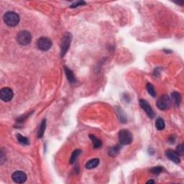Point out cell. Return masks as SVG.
<instances>
[{"instance_id":"8992f818","label":"cell","mask_w":184,"mask_h":184,"mask_svg":"<svg viewBox=\"0 0 184 184\" xmlns=\"http://www.w3.org/2000/svg\"><path fill=\"white\" fill-rule=\"evenodd\" d=\"M37 46L40 51H48L52 47V41L46 37H42L37 42Z\"/></svg>"},{"instance_id":"4fadbf2b","label":"cell","mask_w":184,"mask_h":184,"mask_svg":"<svg viewBox=\"0 0 184 184\" xmlns=\"http://www.w3.org/2000/svg\"><path fill=\"white\" fill-rule=\"evenodd\" d=\"M171 98H172V100L173 103L175 104V105L178 106L181 104V96L178 93V91H173L171 94Z\"/></svg>"},{"instance_id":"7c38bea8","label":"cell","mask_w":184,"mask_h":184,"mask_svg":"<svg viewBox=\"0 0 184 184\" xmlns=\"http://www.w3.org/2000/svg\"><path fill=\"white\" fill-rule=\"evenodd\" d=\"M121 150V147L119 145H115V146L112 147V148H109L108 154L111 157H116L119 153V151Z\"/></svg>"},{"instance_id":"277c9868","label":"cell","mask_w":184,"mask_h":184,"mask_svg":"<svg viewBox=\"0 0 184 184\" xmlns=\"http://www.w3.org/2000/svg\"><path fill=\"white\" fill-rule=\"evenodd\" d=\"M119 144L126 145L131 144L132 142V135L130 130L123 129L119 132L118 134Z\"/></svg>"},{"instance_id":"603a6c76","label":"cell","mask_w":184,"mask_h":184,"mask_svg":"<svg viewBox=\"0 0 184 184\" xmlns=\"http://www.w3.org/2000/svg\"><path fill=\"white\" fill-rule=\"evenodd\" d=\"M176 152H177L178 155H183V152H184V148H183V145L181 144L180 145H178L177 147V148H176Z\"/></svg>"},{"instance_id":"5bb4252c","label":"cell","mask_w":184,"mask_h":184,"mask_svg":"<svg viewBox=\"0 0 184 184\" xmlns=\"http://www.w3.org/2000/svg\"><path fill=\"white\" fill-rule=\"evenodd\" d=\"M99 164V159L98 158H94V159L90 160L86 163V168L87 169H92L95 168L96 167H97Z\"/></svg>"},{"instance_id":"d6986e66","label":"cell","mask_w":184,"mask_h":184,"mask_svg":"<svg viewBox=\"0 0 184 184\" xmlns=\"http://www.w3.org/2000/svg\"><path fill=\"white\" fill-rule=\"evenodd\" d=\"M17 140L20 144L27 145L30 144V140H28V138L26 137H24V136L21 135L20 134L17 135Z\"/></svg>"},{"instance_id":"9c48e42d","label":"cell","mask_w":184,"mask_h":184,"mask_svg":"<svg viewBox=\"0 0 184 184\" xmlns=\"http://www.w3.org/2000/svg\"><path fill=\"white\" fill-rule=\"evenodd\" d=\"M12 179L17 183H23L26 181L27 175L23 171H15L12 175Z\"/></svg>"},{"instance_id":"ba28073f","label":"cell","mask_w":184,"mask_h":184,"mask_svg":"<svg viewBox=\"0 0 184 184\" xmlns=\"http://www.w3.org/2000/svg\"><path fill=\"white\" fill-rule=\"evenodd\" d=\"M140 106H141V108L145 112V113L147 114V115L148 116V117L150 118H154L155 117V112L151 107V106L149 104V103L147 102L145 99H140Z\"/></svg>"},{"instance_id":"30bf717a","label":"cell","mask_w":184,"mask_h":184,"mask_svg":"<svg viewBox=\"0 0 184 184\" xmlns=\"http://www.w3.org/2000/svg\"><path fill=\"white\" fill-rule=\"evenodd\" d=\"M165 155L166 157L168 158L169 160L171 161H173V163L178 164V163H181V159H180L179 155H178L177 152L176 151H173V150H167L165 152Z\"/></svg>"},{"instance_id":"e0dca14e","label":"cell","mask_w":184,"mask_h":184,"mask_svg":"<svg viewBox=\"0 0 184 184\" xmlns=\"http://www.w3.org/2000/svg\"><path fill=\"white\" fill-rule=\"evenodd\" d=\"M81 150H80V149H77L75 151H73L72 155H71V159H70V163L71 164H73L76 162L77 158L78 157L79 155L81 153Z\"/></svg>"},{"instance_id":"7402d4cb","label":"cell","mask_w":184,"mask_h":184,"mask_svg":"<svg viewBox=\"0 0 184 184\" xmlns=\"http://www.w3.org/2000/svg\"><path fill=\"white\" fill-rule=\"evenodd\" d=\"M163 166H155L150 169V172H151L152 174L155 175H158L161 173L163 172Z\"/></svg>"},{"instance_id":"6da1fadb","label":"cell","mask_w":184,"mask_h":184,"mask_svg":"<svg viewBox=\"0 0 184 184\" xmlns=\"http://www.w3.org/2000/svg\"><path fill=\"white\" fill-rule=\"evenodd\" d=\"M4 21L7 25L10 27H14L20 23L19 14L14 12L9 11L4 15Z\"/></svg>"},{"instance_id":"44dd1931","label":"cell","mask_w":184,"mask_h":184,"mask_svg":"<svg viewBox=\"0 0 184 184\" xmlns=\"http://www.w3.org/2000/svg\"><path fill=\"white\" fill-rule=\"evenodd\" d=\"M146 89H147V91H148L149 94H150L152 97H155L156 91H155V90L154 86L152 84H150V83L147 84Z\"/></svg>"},{"instance_id":"52a82bcc","label":"cell","mask_w":184,"mask_h":184,"mask_svg":"<svg viewBox=\"0 0 184 184\" xmlns=\"http://www.w3.org/2000/svg\"><path fill=\"white\" fill-rule=\"evenodd\" d=\"M14 97L13 91L10 88H3L0 91V98L5 102H10Z\"/></svg>"},{"instance_id":"cb8c5ba5","label":"cell","mask_w":184,"mask_h":184,"mask_svg":"<svg viewBox=\"0 0 184 184\" xmlns=\"http://www.w3.org/2000/svg\"><path fill=\"white\" fill-rule=\"evenodd\" d=\"M83 5H86V2H77L73 3V5H71V8H75V7L81 6Z\"/></svg>"},{"instance_id":"ac0fdd59","label":"cell","mask_w":184,"mask_h":184,"mask_svg":"<svg viewBox=\"0 0 184 184\" xmlns=\"http://www.w3.org/2000/svg\"><path fill=\"white\" fill-rule=\"evenodd\" d=\"M165 127V122L162 118H158L155 121V127L158 130H164Z\"/></svg>"},{"instance_id":"3957f363","label":"cell","mask_w":184,"mask_h":184,"mask_svg":"<svg viewBox=\"0 0 184 184\" xmlns=\"http://www.w3.org/2000/svg\"><path fill=\"white\" fill-rule=\"evenodd\" d=\"M16 39L20 45L25 46L29 45L32 41V35L29 31H20V32H18Z\"/></svg>"},{"instance_id":"9a60e30c","label":"cell","mask_w":184,"mask_h":184,"mask_svg":"<svg viewBox=\"0 0 184 184\" xmlns=\"http://www.w3.org/2000/svg\"><path fill=\"white\" fill-rule=\"evenodd\" d=\"M45 128H46V119H44L42 120L41 123H40V127L38 130V137L39 138V139L43 137L44 132H45Z\"/></svg>"},{"instance_id":"ffe728a7","label":"cell","mask_w":184,"mask_h":184,"mask_svg":"<svg viewBox=\"0 0 184 184\" xmlns=\"http://www.w3.org/2000/svg\"><path fill=\"white\" fill-rule=\"evenodd\" d=\"M118 109H117V115H118V117L119 119H120V122H122L123 123H125L127 122V117L125 114L124 113V112L122 111V109L120 107H117Z\"/></svg>"},{"instance_id":"8fae6325","label":"cell","mask_w":184,"mask_h":184,"mask_svg":"<svg viewBox=\"0 0 184 184\" xmlns=\"http://www.w3.org/2000/svg\"><path fill=\"white\" fill-rule=\"evenodd\" d=\"M64 70H65L66 77H67L69 81L71 83V84H74L76 82V77H75L74 74H73V71L68 67H66V66H64Z\"/></svg>"},{"instance_id":"5b68a950","label":"cell","mask_w":184,"mask_h":184,"mask_svg":"<svg viewBox=\"0 0 184 184\" xmlns=\"http://www.w3.org/2000/svg\"><path fill=\"white\" fill-rule=\"evenodd\" d=\"M171 106V101L168 95L161 96L157 101V106L161 110L168 109Z\"/></svg>"},{"instance_id":"7a4b0ae2","label":"cell","mask_w":184,"mask_h":184,"mask_svg":"<svg viewBox=\"0 0 184 184\" xmlns=\"http://www.w3.org/2000/svg\"><path fill=\"white\" fill-rule=\"evenodd\" d=\"M72 40V35L70 32H66L63 36L61 44H60V56L63 57L69 51L70 45Z\"/></svg>"},{"instance_id":"d4e9b609","label":"cell","mask_w":184,"mask_h":184,"mask_svg":"<svg viewBox=\"0 0 184 184\" xmlns=\"http://www.w3.org/2000/svg\"><path fill=\"white\" fill-rule=\"evenodd\" d=\"M155 183V181H153V180H150V181L147 182V183Z\"/></svg>"},{"instance_id":"2e32d148","label":"cell","mask_w":184,"mask_h":184,"mask_svg":"<svg viewBox=\"0 0 184 184\" xmlns=\"http://www.w3.org/2000/svg\"><path fill=\"white\" fill-rule=\"evenodd\" d=\"M89 138L90 140H91L92 143H93L94 145V148H99L102 147V141L100 140L99 139V138H97V137H95L94 135H89Z\"/></svg>"}]
</instances>
